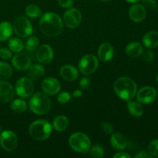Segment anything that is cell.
Instances as JSON below:
<instances>
[{"label": "cell", "mask_w": 158, "mask_h": 158, "mask_svg": "<svg viewBox=\"0 0 158 158\" xmlns=\"http://www.w3.org/2000/svg\"><path fill=\"white\" fill-rule=\"evenodd\" d=\"M9 47L11 51L14 52H20L24 48V44L20 39L12 38L9 41Z\"/></svg>", "instance_id": "28"}, {"label": "cell", "mask_w": 158, "mask_h": 158, "mask_svg": "<svg viewBox=\"0 0 158 158\" xmlns=\"http://www.w3.org/2000/svg\"><path fill=\"white\" fill-rule=\"evenodd\" d=\"M127 109L130 114L135 117H140L143 114V108L140 103L129 100L127 103Z\"/></svg>", "instance_id": "24"}, {"label": "cell", "mask_w": 158, "mask_h": 158, "mask_svg": "<svg viewBox=\"0 0 158 158\" xmlns=\"http://www.w3.org/2000/svg\"><path fill=\"white\" fill-rule=\"evenodd\" d=\"M15 91L21 98H29L34 92L33 82L29 77H22L15 83Z\"/></svg>", "instance_id": "6"}, {"label": "cell", "mask_w": 158, "mask_h": 158, "mask_svg": "<svg viewBox=\"0 0 158 158\" xmlns=\"http://www.w3.org/2000/svg\"><path fill=\"white\" fill-rule=\"evenodd\" d=\"M153 157L149 154V152L146 151H140L135 155V158H152Z\"/></svg>", "instance_id": "40"}, {"label": "cell", "mask_w": 158, "mask_h": 158, "mask_svg": "<svg viewBox=\"0 0 158 158\" xmlns=\"http://www.w3.org/2000/svg\"><path fill=\"white\" fill-rule=\"evenodd\" d=\"M29 104L31 111L34 114L37 115H44L51 109L52 102L47 94L38 92L31 96Z\"/></svg>", "instance_id": "3"}, {"label": "cell", "mask_w": 158, "mask_h": 158, "mask_svg": "<svg viewBox=\"0 0 158 158\" xmlns=\"http://www.w3.org/2000/svg\"><path fill=\"white\" fill-rule=\"evenodd\" d=\"M126 1L131 3H135V2H137L140 1V0H126Z\"/></svg>", "instance_id": "43"}, {"label": "cell", "mask_w": 158, "mask_h": 158, "mask_svg": "<svg viewBox=\"0 0 158 158\" xmlns=\"http://www.w3.org/2000/svg\"><path fill=\"white\" fill-rule=\"evenodd\" d=\"M147 15L146 9L143 5L134 4L130 8L129 15L134 23H140L145 19Z\"/></svg>", "instance_id": "16"}, {"label": "cell", "mask_w": 158, "mask_h": 158, "mask_svg": "<svg viewBox=\"0 0 158 158\" xmlns=\"http://www.w3.org/2000/svg\"><path fill=\"white\" fill-rule=\"evenodd\" d=\"M28 76L32 80H38L40 77H43L45 74V69L42 65L33 64L29 68Z\"/></svg>", "instance_id": "22"}, {"label": "cell", "mask_w": 158, "mask_h": 158, "mask_svg": "<svg viewBox=\"0 0 158 158\" xmlns=\"http://www.w3.org/2000/svg\"><path fill=\"white\" fill-rule=\"evenodd\" d=\"M0 131H1V127H0Z\"/></svg>", "instance_id": "46"}, {"label": "cell", "mask_w": 158, "mask_h": 158, "mask_svg": "<svg viewBox=\"0 0 158 158\" xmlns=\"http://www.w3.org/2000/svg\"><path fill=\"white\" fill-rule=\"evenodd\" d=\"M42 89L47 95L53 96L58 94L61 89V85L58 80L52 77H48L43 80L41 84Z\"/></svg>", "instance_id": "12"}, {"label": "cell", "mask_w": 158, "mask_h": 158, "mask_svg": "<svg viewBox=\"0 0 158 158\" xmlns=\"http://www.w3.org/2000/svg\"><path fill=\"white\" fill-rule=\"evenodd\" d=\"M60 74L63 80H67V81H73V80H77L79 76L77 68L71 65H65L62 66L60 70Z\"/></svg>", "instance_id": "18"}, {"label": "cell", "mask_w": 158, "mask_h": 158, "mask_svg": "<svg viewBox=\"0 0 158 158\" xmlns=\"http://www.w3.org/2000/svg\"><path fill=\"white\" fill-rule=\"evenodd\" d=\"M101 1H103V2H110V1H112V0H101Z\"/></svg>", "instance_id": "44"}, {"label": "cell", "mask_w": 158, "mask_h": 158, "mask_svg": "<svg viewBox=\"0 0 158 158\" xmlns=\"http://www.w3.org/2000/svg\"><path fill=\"white\" fill-rule=\"evenodd\" d=\"M110 143L114 149L117 151H122L127 146V140L124 135L120 133H115L111 135Z\"/></svg>", "instance_id": "19"}, {"label": "cell", "mask_w": 158, "mask_h": 158, "mask_svg": "<svg viewBox=\"0 0 158 158\" xmlns=\"http://www.w3.org/2000/svg\"><path fill=\"white\" fill-rule=\"evenodd\" d=\"M157 97V91L152 86H144L138 91L137 98L140 103L149 104L155 100Z\"/></svg>", "instance_id": "11"}, {"label": "cell", "mask_w": 158, "mask_h": 158, "mask_svg": "<svg viewBox=\"0 0 158 158\" xmlns=\"http://www.w3.org/2000/svg\"><path fill=\"white\" fill-rule=\"evenodd\" d=\"M12 64L17 70H27L31 66V60L26 54L17 53L12 57Z\"/></svg>", "instance_id": "14"}, {"label": "cell", "mask_w": 158, "mask_h": 158, "mask_svg": "<svg viewBox=\"0 0 158 158\" xmlns=\"http://www.w3.org/2000/svg\"><path fill=\"white\" fill-rule=\"evenodd\" d=\"M15 96L13 86L5 80H0V102L8 103L11 101Z\"/></svg>", "instance_id": "15"}, {"label": "cell", "mask_w": 158, "mask_h": 158, "mask_svg": "<svg viewBox=\"0 0 158 158\" xmlns=\"http://www.w3.org/2000/svg\"><path fill=\"white\" fill-rule=\"evenodd\" d=\"M99 61L97 57L91 54L84 56L79 62V69L83 75H90L98 68Z\"/></svg>", "instance_id": "7"}, {"label": "cell", "mask_w": 158, "mask_h": 158, "mask_svg": "<svg viewBox=\"0 0 158 158\" xmlns=\"http://www.w3.org/2000/svg\"><path fill=\"white\" fill-rule=\"evenodd\" d=\"M15 33L21 38H26L32 33V26L29 20L24 16L15 19L13 24Z\"/></svg>", "instance_id": "8"}, {"label": "cell", "mask_w": 158, "mask_h": 158, "mask_svg": "<svg viewBox=\"0 0 158 158\" xmlns=\"http://www.w3.org/2000/svg\"><path fill=\"white\" fill-rule=\"evenodd\" d=\"M70 148L76 152L84 154L91 148V141L86 134L81 132L74 133L69 139Z\"/></svg>", "instance_id": "5"}, {"label": "cell", "mask_w": 158, "mask_h": 158, "mask_svg": "<svg viewBox=\"0 0 158 158\" xmlns=\"http://www.w3.org/2000/svg\"><path fill=\"white\" fill-rule=\"evenodd\" d=\"M114 53V48L110 43H102L98 49V57L103 62H108L112 60Z\"/></svg>", "instance_id": "17"}, {"label": "cell", "mask_w": 158, "mask_h": 158, "mask_svg": "<svg viewBox=\"0 0 158 158\" xmlns=\"http://www.w3.org/2000/svg\"><path fill=\"white\" fill-rule=\"evenodd\" d=\"M131 156L125 152H119L114 155V158H131Z\"/></svg>", "instance_id": "41"}, {"label": "cell", "mask_w": 158, "mask_h": 158, "mask_svg": "<svg viewBox=\"0 0 158 158\" xmlns=\"http://www.w3.org/2000/svg\"><path fill=\"white\" fill-rule=\"evenodd\" d=\"M81 12L77 9H69L63 15V23L69 29H75L81 23Z\"/></svg>", "instance_id": "10"}, {"label": "cell", "mask_w": 158, "mask_h": 158, "mask_svg": "<svg viewBox=\"0 0 158 158\" xmlns=\"http://www.w3.org/2000/svg\"><path fill=\"white\" fill-rule=\"evenodd\" d=\"M148 152L153 157H158V140L151 141L148 145Z\"/></svg>", "instance_id": "32"}, {"label": "cell", "mask_w": 158, "mask_h": 158, "mask_svg": "<svg viewBox=\"0 0 158 158\" xmlns=\"http://www.w3.org/2000/svg\"><path fill=\"white\" fill-rule=\"evenodd\" d=\"M26 14L31 19L38 18L41 15L42 11L39 6L35 5H29L26 9Z\"/></svg>", "instance_id": "29"}, {"label": "cell", "mask_w": 158, "mask_h": 158, "mask_svg": "<svg viewBox=\"0 0 158 158\" xmlns=\"http://www.w3.org/2000/svg\"><path fill=\"white\" fill-rule=\"evenodd\" d=\"M83 95V93L81 90H79V89H75L73 93V97H75V98H80Z\"/></svg>", "instance_id": "42"}, {"label": "cell", "mask_w": 158, "mask_h": 158, "mask_svg": "<svg viewBox=\"0 0 158 158\" xmlns=\"http://www.w3.org/2000/svg\"><path fill=\"white\" fill-rule=\"evenodd\" d=\"M156 80H157V83H158V73H157V77H156Z\"/></svg>", "instance_id": "45"}, {"label": "cell", "mask_w": 158, "mask_h": 158, "mask_svg": "<svg viewBox=\"0 0 158 158\" xmlns=\"http://www.w3.org/2000/svg\"><path fill=\"white\" fill-rule=\"evenodd\" d=\"M13 31V26L9 22L0 23V41L4 42L11 37Z\"/></svg>", "instance_id": "23"}, {"label": "cell", "mask_w": 158, "mask_h": 158, "mask_svg": "<svg viewBox=\"0 0 158 158\" xmlns=\"http://www.w3.org/2000/svg\"><path fill=\"white\" fill-rule=\"evenodd\" d=\"M58 3L61 7L68 9L73 6V0H58Z\"/></svg>", "instance_id": "39"}, {"label": "cell", "mask_w": 158, "mask_h": 158, "mask_svg": "<svg viewBox=\"0 0 158 158\" xmlns=\"http://www.w3.org/2000/svg\"><path fill=\"white\" fill-rule=\"evenodd\" d=\"M12 74V69L9 64L0 61V80H6L10 78Z\"/></svg>", "instance_id": "26"}, {"label": "cell", "mask_w": 158, "mask_h": 158, "mask_svg": "<svg viewBox=\"0 0 158 158\" xmlns=\"http://www.w3.org/2000/svg\"><path fill=\"white\" fill-rule=\"evenodd\" d=\"M12 57V51L6 47L0 48V58L3 60H9Z\"/></svg>", "instance_id": "34"}, {"label": "cell", "mask_w": 158, "mask_h": 158, "mask_svg": "<svg viewBox=\"0 0 158 158\" xmlns=\"http://www.w3.org/2000/svg\"><path fill=\"white\" fill-rule=\"evenodd\" d=\"M40 46V40L35 36L29 37L26 43V49L28 52H34Z\"/></svg>", "instance_id": "30"}, {"label": "cell", "mask_w": 158, "mask_h": 158, "mask_svg": "<svg viewBox=\"0 0 158 158\" xmlns=\"http://www.w3.org/2000/svg\"><path fill=\"white\" fill-rule=\"evenodd\" d=\"M126 53L131 58H137L142 55L143 52V47L140 43L132 42L126 46Z\"/></svg>", "instance_id": "20"}, {"label": "cell", "mask_w": 158, "mask_h": 158, "mask_svg": "<svg viewBox=\"0 0 158 158\" xmlns=\"http://www.w3.org/2000/svg\"><path fill=\"white\" fill-rule=\"evenodd\" d=\"M71 98V95L68 92H62L61 94H59L58 97H57V100L59 103H62V104H65V103H68Z\"/></svg>", "instance_id": "33"}, {"label": "cell", "mask_w": 158, "mask_h": 158, "mask_svg": "<svg viewBox=\"0 0 158 158\" xmlns=\"http://www.w3.org/2000/svg\"><path fill=\"white\" fill-rule=\"evenodd\" d=\"M69 126V120L65 116H57L52 121V127L56 131H63Z\"/></svg>", "instance_id": "25"}, {"label": "cell", "mask_w": 158, "mask_h": 158, "mask_svg": "<svg viewBox=\"0 0 158 158\" xmlns=\"http://www.w3.org/2000/svg\"><path fill=\"white\" fill-rule=\"evenodd\" d=\"M89 151H90L91 157L94 158H100L104 155L103 148L100 147V145H95L92 148H90Z\"/></svg>", "instance_id": "31"}, {"label": "cell", "mask_w": 158, "mask_h": 158, "mask_svg": "<svg viewBox=\"0 0 158 158\" xmlns=\"http://www.w3.org/2000/svg\"><path fill=\"white\" fill-rule=\"evenodd\" d=\"M143 60L146 63H150L154 60V53L151 50L148 49L146 50L144 52H143Z\"/></svg>", "instance_id": "37"}, {"label": "cell", "mask_w": 158, "mask_h": 158, "mask_svg": "<svg viewBox=\"0 0 158 158\" xmlns=\"http://www.w3.org/2000/svg\"><path fill=\"white\" fill-rule=\"evenodd\" d=\"M142 2H143V6L144 7L148 8V9H151V10H153L157 7L156 0H142Z\"/></svg>", "instance_id": "36"}, {"label": "cell", "mask_w": 158, "mask_h": 158, "mask_svg": "<svg viewBox=\"0 0 158 158\" xmlns=\"http://www.w3.org/2000/svg\"><path fill=\"white\" fill-rule=\"evenodd\" d=\"M101 129L106 134H112L113 131H114V128H113L112 124L110 123L109 122H106V121L102 122Z\"/></svg>", "instance_id": "35"}, {"label": "cell", "mask_w": 158, "mask_h": 158, "mask_svg": "<svg viewBox=\"0 0 158 158\" xmlns=\"http://www.w3.org/2000/svg\"><path fill=\"white\" fill-rule=\"evenodd\" d=\"M40 29L47 36H57L63 31V22L57 14L47 12L40 18Z\"/></svg>", "instance_id": "1"}, {"label": "cell", "mask_w": 158, "mask_h": 158, "mask_svg": "<svg viewBox=\"0 0 158 158\" xmlns=\"http://www.w3.org/2000/svg\"><path fill=\"white\" fill-rule=\"evenodd\" d=\"M145 47L148 49H154L158 47V32L151 31L144 35L142 40Z\"/></svg>", "instance_id": "21"}, {"label": "cell", "mask_w": 158, "mask_h": 158, "mask_svg": "<svg viewBox=\"0 0 158 158\" xmlns=\"http://www.w3.org/2000/svg\"><path fill=\"white\" fill-rule=\"evenodd\" d=\"M0 144L2 148L7 152L15 151L18 145V138L14 132L5 131L0 134Z\"/></svg>", "instance_id": "9"}, {"label": "cell", "mask_w": 158, "mask_h": 158, "mask_svg": "<svg viewBox=\"0 0 158 158\" xmlns=\"http://www.w3.org/2000/svg\"><path fill=\"white\" fill-rule=\"evenodd\" d=\"M36 59L42 64H48L53 59V50L49 45H42L36 51Z\"/></svg>", "instance_id": "13"}, {"label": "cell", "mask_w": 158, "mask_h": 158, "mask_svg": "<svg viewBox=\"0 0 158 158\" xmlns=\"http://www.w3.org/2000/svg\"><path fill=\"white\" fill-rule=\"evenodd\" d=\"M80 86L83 89H87L90 86V79L89 77H83L80 81Z\"/></svg>", "instance_id": "38"}, {"label": "cell", "mask_w": 158, "mask_h": 158, "mask_svg": "<svg viewBox=\"0 0 158 158\" xmlns=\"http://www.w3.org/2000/svg\"><path fill=\"white\" fill-rule=\"evenodd\" d=\"M114 89L120 99L126 101L133 100L136 96L137 86L135 82L129 77H120L115 81Z\"/></svg>", "instance_id": "2"}, {"label": "cell", "mask_w": 158, "mask_h": 158, "mask_svg": "<svg viewBox=\"0 0 158 158\" xmlns=\"http://www.w3.org/2000/svg\"><path fill=\"white\" fill-rule=\"evenodd\" d=\"M52 127L46 120H38L32 122L29 128L31 137L36 140H45L50 136Z\"/></svg>", "instance_id": "4"}, {"label": "cell", "mask_w": 158, "mask_h": 158, "mask_svg": "<svg viewBox=\"0 0 158 158\" xmlns=\"http://www.w3.org/2000/svg\"><path fill=\"white\" fill-rule=\"evenodd\" d=\"M10 108L14 112L23 113L27 109V103L21 99H16L11 103Z\"/></svg>", "instance_id": "27"}]
</instances>
